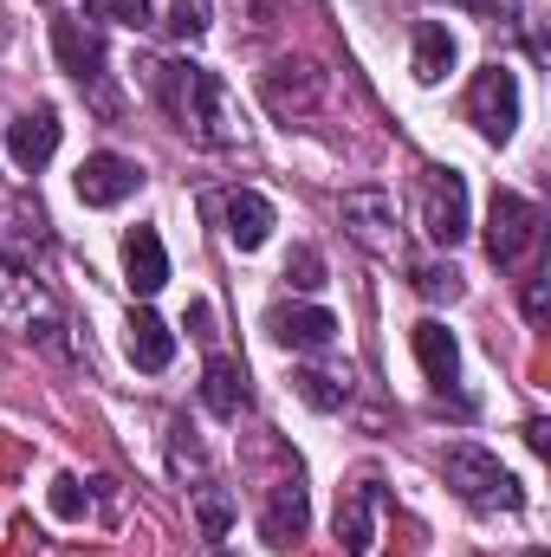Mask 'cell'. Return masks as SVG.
<instances>
[{
	"label": "cell",
	"instance_id": "obj_27",
	"mask_svg": "<svg viewBox=\"0 0 551 557\" xmlns=\"http://www.w3.org/2000/svg\"><path fill=\"white\" fill-rule=\"evenodd\" d=\"M85 13L91 20H111V26H149L156 20L149 0H85Z\"/></svg>",
	"mask_w": 551,
	"mask_h": 557
},
{
	"label": "cell",
	"instance_id": "obj_32",
	"mask_svg": "<svg viewBox=\"0 0 551 557\" xmlns=\"http://www.w3.org/2000/svg\"><path fill=\"white\" fill-rule=\"evenodd\" d=\"M526 447H532V454H551V428L546 421H526Z\"/></svg>",
	"mask_w": 551,
	"mask_h": 557
},
{
	"label": "cell",
	"instance_id": "obj_26",
	"mask_svg": "<svg viewBox=\"0 0 551 557\" xmlns=\"http://www.w3.org/2000/svg\"><path fill=\"white\" fill-rule=\"evenodd\" d=\"M409 278H415V292H421L428 305H454V298H461V273H454V267H441V260H421Z\"/></svg>",
	"mask_w": 551,
	"mask_h": 557
},
{
	"label": "cell",
	"instance_id": "obj_23",
	"mask_svg": "<svg viewBox=\"0 0 551 557\" xmlns=\"http://www.w3.org/2000/svg\"><path fill=\"white\" fill-rule=\"evenodd\" d=\"M188 499H195V525H201V539H228V525H234V499H228V486L195 480Z\"/></svg>",
	"mask_w": 551,
	"mask_h": 557
},
{
	"label": "cell",
	"instance_id": "obj_11",
	"mask_svg": "<svg viewBox=\"0 0 551 557\" xmlns=\"http://www.w3.org/2000/svg\"><path fill=\"white\" fill-rule=\"evenodd\" d=\"M137 162L131 156H111V149H98V156H85L78 162V175H72V188H78V201L85 208H118V201H131L137 195Z\"/></svg>",
	"mask_w": 551,
	"mask_h": 557
},
{
	"label": "cell",
	"instance_id": "obj_22",
	"mask_svg": "<svg viewBox=\"0 0 551 557\" xmlns=\"http://www.w3.org/2000/svg\"><path fill=\"white\" fill-rule=\"evenodd\" d=\"M169 473L175 480H208V447H201V434L188 428V421H169Z\"/></svg>",
	"mask_w": 551,
	"mask_h": 557
},
{
	"label": "cell",
	"instance_id": "obj_34",
	"mask_svg": "<svg viewBox=\"0 0 551 557\" xmlns=\"http://www.w3.org/2000/svg\"><path fill=\"white\" fill-rule=\"evenodd\" d=\"M526 557H546V552H526Z\"/></svg>",
	"mask_w": 551,
	"mask_h": 557
},
{
	"label": "cell",
	"instance_id": "obj_5",
	"mask_svg": "<svg viewBox=\"0 0 551 557\" xmlns=\"http://www.w3.org/2000/svg\"><path fill=\"white\" fill-rule=\"evenodd\" d=\"M46 260H52V221H46V208L26 201V195H0V267L39 278Z\"/></svg>",
	"mask_w": 551,
	"mask_h": 557
},
{
	"label": "cell",
	"instance_id": "obj_2",
	"mask_svg": "<svg viewBox=\"0 0 551 557\" xmlns=\"http://www.w3.org/2000/svg\"><path fill=\"white\" fill-rule=\"evenodd\" d=\"M0 324H7V331H20V337H26V344H39V350H52V357H72V337H65L72 324H65L59 298L46 292V278L0 267Z\"/></svg>",
	"mask_w": 551,
	"mask_h": 557
},
{
	"label": "cell",
	"instance_id": "obj_30",
	"mask_svg": "<svg viewBox=\"0 0 551 557\" xmlns=\"http://www.w3.org/2000/svg\"><path fill=\"white\" fill-rule=\"evenodd\" d=\"M454 7L474 20H519V0H454Z\"/></svg>",
	"mask_w": 551,
	"mask_h": 557
},
{
	"label": "cell",
	"instance_id": "obj_6",
	"mask_svg": "<svg viewBox=\"0 0 551 557\" xmlns=\"http://www.w3.org/2000/svg\"><path fill=\"white\" fill-rule=\"evenodd\" d=\"M467 124L493 143V149L513 143V131H519V72H506L500 59L480 65L474 85H467Z\"/></svg>",
	"mask_w": 551,
	"mask_h": 557
},
{
	"label": "cell",
	"instance_id": "obj_7",
	"mask_svg": "<svg viewBox=\"0 0 551 557\" xmlns=\"http://www.w3.org/2000/svg\"><path fill=\"white\" fill-rule=\"evenodd\" d=\"M421 234L434 247H448V253L467 240V175L448 169V162L421 169Z\"/></svg>",
	"mask_w": 551,
	"mask_h": 557
},
{
	"label": "cell",
	"instance_id": "obj_12",
	"mask_svg": "<svg viewBox=\"0 0 551 557\" xmlns=\"http://www.w3.org/2000/svg\"><path fill=\"white\" fill-rule=\"evenodd\" d=\"M377 512H383V486L370 473L351 480L344 499H338V545H344V557H370V545H377Z\"/></svg>",
	"mask_w": 551,
	"mask_h": 557
},
{
	"label": "cell",
	"instance_id": "obj_4",
	"mask_svg": "<svg viewBox=\"0 0 551 557\" xmlns=\"http://www.w3.org/2000/svg\"><path fill=\"white\" fill-rule=\"evenodd\" d=\"M260 98H267V111L285 117V124L318 117L325 98H331V72H325L318 59H273V65L260 72Z\"/></svg>",
	"mask_w": 551,
	"mask_h": 557
},
{
	"label": "cell",
	"instance_id": "obj_17",
	"mask_svg": "<svg viewBox=\"0 0 551 557\" xmlns=\"http://www.w3.org/2000/svg\"><path fill=\"white\" fill-rule=\"evenodd\" d=\"M267 331L285 350H331L338 344V318L325 305H279L273 318H267Z\"/></svg>",
	"mask_w": 551,
	"mask_h": 557
},
{
	"label": "cell",
	"instance_id": "obj_9",
	"mask_svg": "<svg viewBox=\"0 0 551 557\" xmlns=\"http://www.w3.org/2000/svg\"><path fill=\"white\" fill-rule=\"evenodd\" d=\"M338 221H344V234L364 247V253H396V195L390 188H351L344 201H338Z\"/></svg>",
	"mask_w": 551,
	"mask_h": 557
},
{
	"label": "cell",
	"instance_id": "obj_35",
	"mask_svg": "<svg viewBox=\"0 0 551 557\" xmlns=\"http://www.w3.org/2000/svg\"><path fill=\"white\" fill-rule=\"evenodd\" d=\"M215 557H234V552H215Z\"/></svg>",
	"mask_w": 551,
	"mask_h": 557
},
{
	"label": "cell",
	"instance_id": "obj_20",
	"mask_svg": "<svg viewBox=\"0 0 551 557\" xmlns=\"http://www.w3.org/2000/svg\"><path fill=\"white\" fill-rule=\"evenodd\" d=\"M454 59H461V46H454V33L441 26V20H421L415 26V85H441L448 72H454Z\"/></svg>",
	"mask_w": 551,
	"mask_h": 557
},
{
	"label": "cell",
	"instance_id": "obj_31",
	"mask_svg": "<svg viewBox=\"0 0 551 557\" xmlns=\"http://www.w3.org/2000/svg\"><path fill=\"white\" fill-rule=\"evenodd\" d=\"M546 311H551V273H539V278H526V318L546 324Z\"/></svg>",
	"mask_w": 551,
	"mask_h": 557
},
{
	"label": "cell",
	"instance_id": "obj_13",
	"mask_svg": "<svg viewBox=\"0 0 551 557\" xmlns=\"http://www.w3.org/2000/svg\"><path fill=\"white\" fill-rule=\"evenodd\" d=\"M221 227H228V240L241 253H260L273 240V201L260 188H228L221 195Z\"/></svg>",
	"mask_w": 551,
	"mask_h": 557
},
{
	"label": "cell",
	"instance_id": "obj_33",
	"mask_svg": "<svg viewBox=\"0 0 551 557\" xmlns=\"http://www.w3.org/2000/svg\"><path fill=\"white\" fill-rule=\"evenodd\" d=\"M188 324H195V337H215V311L208 305H188Z\"/></svg>",
	"mask_w": 551,
	"mask_h": 557
},
{
	"label": "cell",
	"instance_id": "obj_3",
	"mask_svg": "<svg viewBox=\"0 0 551 557\" xmlns=\"http://www.w3.org/2000/svg\"><path fill=\"white\" fill-rule=\"evenodd\" d=\"M441 473H448V486L467 499V506H480V512H519V480L500 467V454H487V447H474V441H454L448 454H441Z\"/></svg>",
	"mask_w": 551,
	"mask_h": 557
},
{
	"label": "cell",
	"instance_id": "obj_29",
	"mask_svg": "<svg viewBox=\"0 0 551 557\" xmlns=\"http://www.w3.org/2000/svg\"><path fill=\"white\" fill-rule=\"evenodd\" d=\"M285 278H292V292H325V260H318V247H292Z\"/></svg>",
	"mask_w": 551,
	"mask_h": 557
},
{
	"label": "cell",
	"instance_id": "obj_10",
	"mask_svg": "<svg viewBox=\"0 0 551 557\" xmlns=\"http://www.w3.org/2000/svg\"><path fill=\"white\" fill-rule=\"evenodd\" d=\"M59 111L52 104H33V111H20L13 124H7V162L20 169V175H39L52 156H59Z\"/></svg>",
	"mask_w": 551,
	"mask_h": 557
},
{
	"label": "cell",
	"instance_id": "obj_15",
	"mask_svg": "<svg viewBox=\"0 0 551 557\" xmlns=\"http://www.w3.org/2000/svg\"><path fill=\"white\" fill-rule=\"evenodd\" d=\"M52 52H59V65H65L85 91L105 85V39H98L91 26H78V20H52Z\"/></svg>",
	"mask_w": 551,
	"mask_h": 557
},
{
	"label": "cell",
	"instance_id": "obj_18",
	"mask_svg": "<svg viewBox=\"0 0 551 557\" xmlns=\"http://www.w3.org/2000/svg\"><path fill=\"white\" fill-rule=\"evenodd\" d=\"M124 278L137 298H156L169 285V253H162V234L156 227H131L124 234Z\"/></svg>",
	"mask_w": 551,
	"mask_h": 557
},
{
	"label": "cell",
	"instance_id": "obj_14",
	"mask_svg": "<svg viewBox=\"0 0 551 557\" xmlns=\"http://www.w3.org/2000/svg\"><path fill=\"white\" fill-rule=\"evenodd\" d=\"M409 344H415V363H421V376H428V389H454L461 383V344H454V331L441 324V318H421L409 331Z\"/></svg>",
	"mask_w": 551,
	"mask_h": 557
},
{
	"label": "cell",
	"instance_id": "obj_28",
	"mask_svg": "<svg viewBox=\"0 0 551 557\" xmlns=\"http://www.w3.org/2000/svg\"><path fill=\"white\" fill-rule=\"evenodd\" d=\"M52 512H59V519H85V512H91V493H85L78 473H59V480H52Z\"/></svg>",
	"mask_w": 551,
	"mask_h": 557
},
{
	"label": "cell",
	"instance_id": "obj_8",
	"mask_svg": "<svg viewBox=\"0 0 551 557\" xmlns=\"http://www.w3.org/2000/svg\"><path fill=\"white\" fill-rule=\"evenodd\" d=\"M539 201H526L519 188H493V208H487V260L493 267H519L532 247H539Z\"/></svg>",
	"mask_w": 551,
	"mask_h": 557
},
{
	"label": "cell",
	"instance_id": "obj_19",
	"mask_svg": "<svg viewBox=\"0 0 551 557\" xmlns=\"http://www.w3.org/2000/svg\"><path fill=\"white\" fill-rule=\"evenodd\" d=\"M201 403H208L221 421L241 416V409L254 403V389H247V363H241V357H208V370H201Z\"/></svg>",
	"mask_w": 551,
	"mask_h": 557
},
{
	"label": "cell",
	"instance_id": "obj_16",
	"mask_svg": "<svg viewBox=\"0 0 551 557\" xmlns=\"http://www.w3.org/2000/svg\"><path fill=\"white\" fill-rule=\"evenodd\" d=\"M305 525H311V499H305V480L292 473V480H279L273 493H267V506H260V532H267V545H298Z\"/></svg>",
	"mask_w": 551,
	"mask_h": 557
},
{
	"label": "cell",
	"instance_id": "obj_1",
	"mask_svg": "<svg viewBox=\"0 0 551 557\" xmlns=\"http://www.w3.org/2000/svg\"><path fill=\"white\" fill-rule=\"evenodd\" d=\"M143 78H149V91L169 104V117L188 131L195 143H208V149H234L241 143V104H234V91L221 85V72H208V65H162V59H149L143 65Z\"/></svg>",
	"mask_w": 551,
	"mask_h": 557
},
{
	"label": "cell",
	"instance_id": "obj_21",
	"mask_svg": "<svg viewBox=\"0 0 551 557\" xmlns=\"http://www.w3.org/2000/svg\"><path fill=\"white\" fill-rule=\"evenodd\" d=\"M169 357H175V331L156 311H131V363L137 370H169Z\"/></svg>",
	"mask_w": 551,
	"mask_h": 557
},
{
	"label": "cell",
	"instance_id": "obj_25",
	"mask_svg": "<svg viewBox=\"0 0 551 557\" xmlns=\"http://www.w3.org/2000/svg\"><path fill=\"white\" fill-rule=\"evenodd\" d=\"M169 39H182V46H195L208 26H215V13H208V0H169Z\"/></svg>",
	"mask_w": 551,
	"mask_h": 557
},
{
	"label": "cell",
	"instance_id": "obj_24",
	"mask_svg": "<svg viewBox=\"0 0 551 557\" xmlns=\"http://www.w3.org/2000/svg\"><path fill=\"white\" fill-rule=\"evenodd\" d=\"M292 389H298L311 409H325V416H338V409L351 403V376H331V370H298Z\"/></svg>",
	"mask_w": 551,
	"mask_h": 557
}]
</instances>
